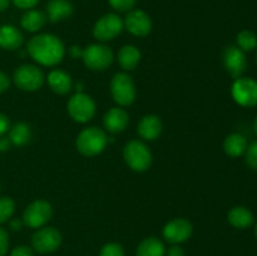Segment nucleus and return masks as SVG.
<instances>
[{
	"label": "nucleus",
	"instance_id": "nucleus-10",
	"mask_svg": "<svg viewBox=\"0 0 257 256\" xmlns=\"http://www.w3.org/2000/svg\"><path fill=\"white\" fill-rule=\"evenodd\" d=\"M53 208L48 201H33L23 213V222L30 228H40L52 218Z\"/></svg>",
	"mask_w": 257,
	"mask_h": 256
},
{
	"label": "nucleus",
	"instance_id": "nucleus-9",
	"mask_svg": "<svg viewBox=\"0 0 257 256\" xmlns=\"http://www.w3.org/2000/svg\"><path fill=\"white\" fill-rule=\"evenodd\" d=\"M32 245L38 253L54 252L62 245V235L55 227L43 226L33 235Z\"/></svg>",
	"mask_w": 257,
	"mask_h": 256
},
{
	"label": "nucleus",
	"instance_id": "nucleus-2",
	"mask_svg": "<svg viewBox=\"0 0 257 256\" xmlns=\"http://www.w3.org/2000/svg\"><path fill=\"white\" fill-rule=\"evenodd\" d=\"M108 145V137L103 130L98 127H88L78 135L75 146L80 155L94 157L104 151Z\"/></svg>",
	"mask_w": 257,
	"mask_h": 256
},
{
	"label": "nucleus",
	"instance_id": "nucleus-5",
	"mask_svg": "<svg viewBox=\"0 0 257 256\" xmlns=\"http://www.w3.org/2000/svg\"><path fill=\"white\" fill-rule=\"evenodd\" d=\"M44 73L33 64H23L14 72L13 80L19 89L25 92H35L44 84Z\"/></svg>",
	"mask_w": 257,
	"mask_h": 256
},
{
	"label": "nucleus",
	"instance_id": "nucleus-16",
	"mask_svg": "<svg viewBox=\"0 0 257 256\" xmlns=\"http://www.w3.org/2000/svg\"><path fill=\"white\" fill-rule=\"evenodd\" d=\"M163 130L162 120L156 114H147L138 123L137 132L143 140L155 141L161 136Z\"/></svg>",
	"mask_w": 257,
	"mask_h": 256
},
{
	"label": "nucleus",
	"instance_id": "nucleus-31",
	"mask_svg": "<svg viewBox=\"0 0 257 256\" xmlns=\"http://www.w3.org/2000/svg\"><path fill=\"white\" fill-rule=\"evenodd\" d=\"M9 248V235L7 230L0 227V256H5Z\"/></svg>",
	"mask_w": 257,
	"mask_h": 256
},
{
	"label": "nucleus",
	"instance_id": "nucleus-30",
	"mask_svg": "<svg viewBox=\"0 0 257 256\" xmlns=\"http://www.w3.org/2000/svg\"><path fill=\"white\" fill-rule=\"evenodd\" d=\"M246 163L248 167L257 171V142L251 143L246 150Z\"/></svg>",
	"mask_w": 257,
	"mask_h": 256
},
{
	"label": "nucleus",
	"instance_id": "nucleus-12",
	"mask_svg": "<svg viewBox=\"0 0 257 256\" xmlns=\"http://www.w3.org/2000/svg\"><path fill=\"white\" fill-rule=\"evenodd\" d=\"M222 62L226 72L233 79L242 77L246 67H247V59H246L245 52L241 50L238 47H236V45H230V47L223 50Z\"/></svg>",
	"mask_w": 257,
	"mask_h": 256
},
{
	"label": "nucleus",
	"instance_id": "nucleus-34",
	"mask_svg": "<svg viewBox=\"0 0 257 256\" xmlns=\"http://www.w3.org/2000/svg\"><path fill=\"white\" fill-rule=\"evenodd\" d=\"M10 130V120L5 114L0 113V137Z\"/></svg>",
	"mask_w": 257,
	"mask_h": 256
},
{
	"label": "nucleus",
	"instance_id": "nucleus-15",
	"mask_svg": "<svg viewBox=\"0 0 257 256\" xmlns=\"http://www.w3.org/2000/svg\"><path fill=\"white\" fill-rule=\"evenodd\" d=\"M130 123V115L123 108L114 107L110 108L103 117L104 128L110 133H120L127 128Z\"/></svg>",
	"mask_w": 257,
	"mask_h": 256
},
{
	"label": "nucleus",
	"instance_id": "nucleus-33",
	"mask_svg": "<svg viewBox=\"0 0 257 256\" xmlns=\"http://www.w3.org/2000/svg\"><path fill=\"white\" fill-rule=\"evenodd\" d=\"M13 3L15 4V7L20 8V9L29 10L33 9L39 3V0H13Z\"/></svg>",
	"mask_w": 257,
	"mask_h": 256
},
{
	"label": "nucleus",
	"instance_id": "nucleus-28",
	"mask_svg": "<svg viewBox=\"0 0 257 256\" xmlns=\"http://www.w3.org/2000/svg\"><path fill=\"white\" fill-rule=\"evenodd\" d=\"M99 256H124V250L118 242H108L100 248Z\"/></svg>",
	"mask_w": 257,
	"mask_h": 256
},
{
	"label": "nucleus",
	"instance_id": "nucleus-27",
	"mask_svg": "<svg viewBox=\"0 0 257 256\" xmlns=\"http://www.w3.org/2000/svg\"><path fill=\"white\" fill-rule=\"evenodd\" d=\"M15 211V202L10 197H0V223H4L12 218Z\"/></svg>",
	"mask_w": 257,
	"mask_h": 256
},
{
	"label": "nucleus",
	"instance_id": "nucleus-24",
	"mask_svg": "<svg viewBox=\"0 0 257 256\" xmlns=\"http://www.w3.org/2000/svg\"><path fill=\"white\" fill-rule=\"evenodd\" d=\"M166 248L162 241L157 237H147L138 245L137 256H165Z\"/></svg>",
	"mask_w": 257,
	"mask_h": 256
},
{
	"label": "nucleus",
	"instance_id": "nucleus-40",
	"mask_svg": "<svg viewBox=\"0 0 257 256\" xmlns=\"http://www.w3.org/2000/svg\"><path fill=\"white\" fill-rule=\"evenodd\" d=\"M10 4V0H0V12H4Z\"/></svg>",
	"mask_w": 257,
	"mask_h": 256
},
{
	"label": "nucleus",
	"instance_id": "nucleus-29",
	"mask_svg": "<svg viewBox=\"0 0 257 256\" xmlns=\"http://www.w3.org/2000/svg\"><path fill=\"white\" fill-rule=\"evenodd\" d=\"M137 0H108L110 7L117 12H130L133 9Z\"/></svg>",
	"mask_w": 257,
	"mask_h": 256
},
{
	"label": "nucleus",
	"instance_id": "nucleus-11",
	"mask_svg": "<svg viewBox=\"0 0 257 256\" xmlns=\"http://www.w3.org/2000/svg\"><path fill=\"white\" fill-rule=\"evenodd\" d=\"M235 102L242 107L257 105V80L252 78H237L231 87Z\"/></svg>",
	"mask_w": 257,
	"mask_h": 256
},
{
	"label": "nucleus",
	"instance_id": "nucleus-14",
	"mask_svg": "<svg viewBox=\"0 0 257 256\" xmlns=\"http://www.w3.org/2000/svg\"><path fill=\"white\" fill-rule=\"evenodd\" d=\"M123 23L125 29L135 37H147L152 30V19L141 9L130 10Z\"/></svg>",
	"mask_w": 257,
	"mask_h": 256
},
{
	"label": "nucleus",
	"instance_id": "nucleus-8",
	"mask_svg": "<svg viewBox=\"0 0 257 256\" xmlns=\"http://www.w3.org/2000/svg\"><path fill=\"white\" fill-rule=\"evenodd\" d=\"M124 23L119 15L108 13L100 17L93 27V35L99 42H109L122 33Z\"/></svg>",
	"mask_w": 257,
	"mask_h": 256
},
{
	"label": "nucleus",
	"instance_id": "nucleus-20",
	"mask_svg": "<svg viewBox=\"0 0 257 256\" xmlns=\"http://www.w3.org/2000/svg\"><path fill=\"white\" fill-rule=\"evenodd\" d=\"M227 220L233 227L242 230V228H247L252 226L255 217H253L252 212L248 208L243 207V206H236V207L230 210L227 215Z\"/></svg>",
	"mask_w": 257,
	"mask_h": 256
},
{
	"label": "nucleus",
	"instance_id": "nucleus-19",
	"mask_svg": "<svg viewBox=\"0 0 257 256\" xmlns=\"http://www.w3.org/2000/svg\"><path fill=\"white\" fill-rule=\"evenodd\" d=\"M48 84L57 94H67L72 89V77L62 69H54L48 74Z\"/></svg>",
	"mask_w": 257,
	"mask_h": 256
},
{
	"label": "nucleus",
	"instance_id": "nucleus-23",
	"mask_svg": "<svg viewBox=\"0 0 257 256\" xmlns=\"http://www.w3.org/2000/svg\"><path fill=\"white\" fill-rule=\"evenodd\" d=\"M47 19L48 18L45 13L40 12V10L29 9L22 17L20 24H22V27L24 28L27 32L34 33L44 27V24L47 23Z\"/></svg>",
	"mask_w": 257,
	"mask_h": 256
},
{
	"label": "nucleus",
	"instance_id": "nucleus-18",
	"mask_svg": "<svg viewBox=\"0 0 257 256\" xmlns=\"http://www.w3.org/2000/svg\"><path fill=\"white\" fill-rule=\"evenodd\" d=\"M23 34L13 25H0V48L4 50H17L23 44Z\"/></svg>",
	"mask_w": 257,
	"mask_h": 256
},
{
	"label": "nucleus",
	"instance_id": "nucleus-3",
	"mask_svg": "<svg viewBox=\"0 0 257 256\" xmlns=\"http://www.w3.org/2000/svg\"><path fill=\"white\" fill-rule=\"evenodd\" d=\"M123 158L128 167L135 172H145L152 165V153L150 148L138 140H132L125 143L123 148Z\"/></svg>",
	"mask_w": 257,
	"mask_h": 256
},
{
	"label": "nucleus",
	"instance_id": "nucleus-32",
	"mask_svg": "<svg viewBox=\"0 0 257 256\" xmlns=\"http://www.w3.org/2000/svg\"><path fill=\"white\" fill-rule=\"evenodd\" d=\"M10 256H34V252H33V250L30 247L22 245L15 247L12 251V253H10Z\"/></svg>",
	"mask_w": 257,
	"mask_h": 256
},
{
	"label": "nucleus",
	"instance_id": "nucleus-25",
	"mask_svg": "<svg viewBox=\"0 0 257 256\" xmlns=\"http://www.w3.org/2000/svg\"><path fill=\"white\" fill-rule=\"evenodd\" d=\"M8 137H9L13 146L23 147V146L27 145L30 141V138H32V130H30L29 125L24 122L15 123L13 127H10L9 136H8Z\"/></svg>",
	"mask_w": 257,
	"mask_h": 256
},
{
	"label": "nucleus",
	"instance_id": "nucleus-4",
	"mask_svg": "<svg viewBox=\"0 0 257 256\" xmlns=\"http://www.w3.org/2000/svg\"><path fill=\"white\" fill-rule=\"evenodd\" d=\"M110 93L113 100L120 107H128L136 99V85L127 73H115L110 80Z\"/></svg>",
	"mask_w": 257,
	"mask_h": 256
},
{
	"label": "nucleus",
	"instance_id": "nucleus-37",
	"mask_svg": "<svg viewBox=\"0 0 257 256\" xmlns=\"http://www.w3.org/2000/svg\"><path fill=\"white\" fill-rule=\"evenodd\" d=\"M12 142H10L9 137H4V136H2L0 137V152H7V151L10 150V147H12Z\"/></svg>",
	"mask_w": 257,
	"mask_h": 256
},
{
	"label": "nucleus",
	"instance_id": "nucleus-38",
	"mask_svg": "<svg viewBox=\"0 0 257 256\" xmlns=\"http://www.w3.org/2000/svg\"><path fill=\"white\" fill-rule=\"evenodd\" d=\"M69 54L72 58H82L83 55V49L79 47V45H72L69 48Z\"/></svg>",
	"mask_w": 257,
	"mask_h": 256
},
{
	"label": "nucleus",
	"instance_id": "nucleus-42",
	"mask_svg": "<svg viewBox=\"0 0 257 256\" xmlns=\"http://www.w3.org/2000/svg\"><path fill=\"white\" fill-rule=\"evenodd\" d=\"M255 235H256V238H257V223H256V226H255Z\"/></svg>",
	"mask_w": 257,
	"mask_h": 256
},
{
	"label": "nucleus",
	"instance_id": "nucleus-22",
	"mask_svg": "<svg viewBox=\"0 0 257 256\" xmlns=\"http://www.w3.org/2000/svg\"><path fill=\"white\" fill-rule=\"evenodd\" d=\"M247 150V141L240 133H231L225 138L223 151L230 157H240Z\"/></svg>",
	"mask_w": 257,
	"mask_h": 256
},
{
	"label": "nucleus",
	"instance_id": "nucleus-1",
	"mask_svg": "<svg viewBox=\"0 0 257 256\" xmlns=\"http://www.w3.org/2000/svg\"><path fill=\"white\" fill-rule=\"evenodd\" d=\"M27 52L39 64L54 67L64 58L65 47L57 35L45 33L35 35L28 42Z\"/></svg>",
	"mask_w": 257,
	"mask_h": 256
},
{
	"label": "nucleus",
	"instance_id": "nucleus-17",
	"mask_svg": "<svg viewBox=\"0 0 257 256\" xmlns=\"http://www.w3.org/2000/svg\"><path fill=\"white\" fill-rule=\"evenodd\" d=\"M74 7L69 0H49L47 4V18L52 23L62 22L73 15Z\"/></svg>",
	"mask_w": 257,
	"mask_h": 256
},
{
	"label": "nucleus",
	"instance_id": "nucleus-39",
	"mask_svg": "<svg viewBox=\"0 0 257 256\" xmlns=\"http://www.w3.org/2000/svg\"><path fill=\"white\" fill-rule=\"evenodd\" d=\"M23 225H24V222H23V220H20V218H13L9 222V227L12 228L13 231L22 230Z\"/></svg>",
	"mask_w": 257,
	"mask_h": 256
},
{
	"label": "nucleus",
	"instance_id": "nucleus-13",
	"mask_svg": "<svg viewBox=\"0 0 257 256\" xmlns=\"http://www.w3.org/2000/svg\"><path fill=\"white\" fill-rule=\"evenodd\" d=\"M192 223L186 218H173L170 222H167L163 227L162 235L167 242L172 245H178L181 242H185L192 235Z\"/></svg>",
	"mask_w": 257,
	"mask_h": 256
},
{
	"label": "nucleus",
	"instance_id": "nucleus-43",
	"mask_svg": "<svg viewBox=\"0 0 257 256\" xmlns=\"http://www.w3.org/2000/svg\"><path fill=\"white\" fill-rule=\"evenodd\" d=\"M256 63H257V53H256Z\"/></svg>",
	"mask_w": 257,
	"mask_h": 256
},
{
	"label": "nucleus",
	"instance_id": "nucleus-21",
	"mask_svg": "<svg viewBox=\"0 0 257 256\" xmlns=\"http://www.w3.org/2000/svg\"><path fill=\"white\" fill-rule=\"evenodd\" d=\"M141 62V52L135 45H124L118 52V63L124 70H133Z\"/></svg>",
	"mask_w": 257,
	"mask_h": 256
},
{
	"label": "nucleus",
	"instance_id": "nucleus-41",
	"mask_svg": "<svg viewBox=\"0 0 257 256\" xmlns=\"http://www.w3.org/2000/svg\"><path fill=\"white\" fill-rule=\"evenodd\" d=\"M253 131H255V133L257 135V117H256L255 122H253Z\"/></svg>",
	"mask_w": 257,
	"mask_h": 256
},
{
	"label": "nucleus",
	"instance_id": "nucleus-26",
	"mask_svg": "<svg viewBox=\"0 0 257 256\" xmlns=\"http://www.w3.org/2000/svg\"><path fill=\"white\" fill-rule=\"evenodd\" d=\"M237 47L243 52H251L257 48V35L250 30H242L237 34Z\"/></svg>",
	"mask_w": 257,
	"mask_h": 256
},
{
	"label": "nucleus",
	"instance_id": "nucleus-36",
	"mask_svg": "<svg viewBox=\"0 0 257 256\" xmlns=\"http://www.w3.org/2000/svg\"><path fill=\"white\" fill-rule=\"evenodd\" d=\"M167 256H185V250L180 245H172L168 248Z\"/></svg>",
	"mask_w": 257,
	"mask_h": 256
},
{
	"label": "nucleus",
	"instance_id": "nucleus-6",
	"mask_svg": "<svg viewBox=\"0 0 257 256\" xmlns=\"http://www.w3.org/2000/svg\"><path fill=\"white\" fill-rule=\"evenodd\" d=\"M82 59L85 67L92 70H105L113 63L114 55L112 49L104 44H90L83 49Z\"/></svg>",
	"mask_w": 257,
	"mask_h": 256
},
{
	"label": "nucleus",
	"instance_id": "nucleus-35",
	"mask_svg": "<svg viewBox=\"0 0 257 256\" xmlns=\"http://www.w3.org/2000/svg\"><path fill=\"white\" fill-rule=\"evenodd\" d=\"M10 87V78L8 74L0 72V93H4Z\"/></svg>",
	"mask_w": 257,
	"mask_h": 256
},
{
	"label": "nucleus",
	"instance_id": "nucleus-7",
	"mask_svg": "<svg viewBox=\"0 0 257 256\" xmlns=\"http://www.w3.org/2000/svg\"><path fill=\"white\" fill-rule=\"evenodd\" d=\"M67 109L73 120L78 123H87L94 117L95 103L90 95L85 93H77L69 98Z\"/></svg>",
	"mask_w": 257,
	"mask_h": 256
}]
</instances>
